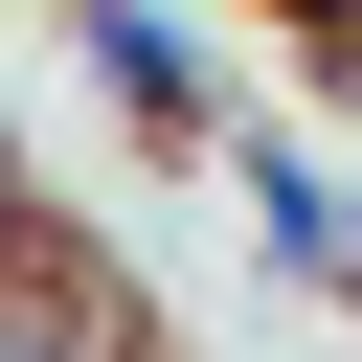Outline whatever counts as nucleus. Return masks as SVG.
<instances>
[{
  "label": "nucleus",
  "instance_id": "obj_1",
  "mask_svg": "<svg viewBox=\"0 0 362 362\" xmlns=\"http://www.w3.org/2000/svg\"><path fill=\"white\" fill-rule=\"evenodd\" d=\"M0 362H90V339H68V317H45V294H0Z\"/></svg>",
  "mask_w": 362,
  "mask_h": 362
}]
</instances>
